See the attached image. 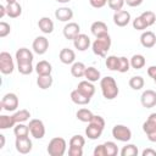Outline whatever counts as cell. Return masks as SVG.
Listing matches in <instances>:
<instances>
[{
	"mask_svg": "<svg viewBox=\"0 0 156 156\" xmlns=\"http://www.w3.org/2000/svg\"><path fill=\"white\" fill-rule=\"evenodd\" d=\"M100 88H101V93L106 100H113L115 98H117V95L119 93V89H118V85H117L115 78L110 77V76L100 79Z\"/></svg>",
	"mask_w": 156,
	"mask_h": 156,
	"instance_id": "1",
	"label": "cell"
},
{
	"mask_svg": "<svg viewBox=\"0 0 156 156\" xmlns=\"http://www.w3.org/2000/svg\"><path fill=\"white\" fill-rule=\"evenodd\" d=\"M110 48H111V38L108 34L102 35V37H98L91 44L93 52L98 56H101V57L106 56Z\"/></svg>",
	"mask_w": 156,
	"mask_h": 156,
	"instance_id": "2",
	"label": "cell"
},
{
	"mask_svg": "<svg viewBox=\"0 0 156 156\" xmlns=\"http://www.w3.org/2000/svg\"><path fill=\"white\" fill-rule=\"evenodd\" d=\"M66 147H67L66 140L61 136H56L49 141L46 151L50 156H63L66 152Z\"/></svg>",
	"mask_w": 156,
	"mask_h": 156,
	"instance_id": "3",
	"label": "cell"
},
{
	"mask_svg": "<svg viewBox=\"0 0 156 156\" xmlns=\"http://www.w3.org/2000/svg\"><path fill=\"white\" fill-rule=\"evenodd\" d=\"M15 69V65H13V58L12 56L6 52V51H1L0 52V71L2 74H11Z\"/></svg>",
	"mask_w": 156,
	"mask_h": 156,
	"instance_id": "4",
	"label": "cell"
},
{
	"mask_svg": "<svg viewBox=\"0 0 156 156\" xmlns=\"http://www.w3.org/2000/svg\"><path fill=\"white\" fill-rule=\"evenodd\" d=\"M112 136L118 141L126 143L132 139V130L123 124H116L112 128Z\"/></svg>",
	"mask_w": 156,
	"mask_h": 156,
	"instance_id": "5",
	"label": "cell"
},
{
	"mask_svg": "<svg viewBox=\"0 0 156 156\" xmlns=\"http://www.w3.org/2000/svg\"><path fill=\"white\" fill-rule=\"evenodd\" d=\"M1 108L5 111H15L18 107V98L16 94L13 93H7L4 95V98L1 99Z\"/></svg>",
	"mask_w": 156,
	"mask_h": 156,
	"instance_id": "6",
	"label": "cell"
},
{
	"mask_svg": "<svg viewBox=\"0 0 156 156\" xmlns=\"http://www.w3.org/2000/svg\"><path fill=\"white\" fill-rule=\"evenodd\" d=\"M28 127H29V132H30L33 138H35V139L44 138V135H45V126H44L43 121L37 119V118L30 119Z\"/></svg>",
	"mask_w": 156,
	"mask_h": 156,
	"instance_id": "7",
	"label": "cell"
},
{
	"mask_svg": "<svg viewBox=\"0 0 156 156\" xmlns=\"http://www.w3.org/2000/svg\"><path fill=\"white\" fill-rule=\"evenodd\" d=\"M33 51L38 55H44L49 49V40L45 37H37L32 44Z\"/></svg>",
	"mask_w": 156,
	"mask_h": 156,
	"instance_id": "8",
	"label": "cell"
},
{
	"mask_svg": "<svg viewBox=\"0 0 156 156\" xmlns=\"http://www.w3.org/2000/svg\"><path fill=\"white\" fill-rule=\"evenodd\" d=\"M15 146H16V150L20 154H28V152L32 151L33 144H32V140L28 136H21V138H16Z\"/></svg>",
	"mask_w": 156,
	"mask_h": 156,
	"instance_id": "9",
	"label": "cell"
},
{
	"mask_svg": "<svg viewBox=\"0 0 156 156\" xmlns=\"http://www.w3.org/2000/svg\"><path fill=\"white\" fill-rule=\"evenodd\" d=\"M140 102L145 108H151L154 106H156V91L147 89L141 94L140 98Z\"/></svg>",
	"mask_w": 156,
	"mask_h": 156,
	"instance_id": "10",
	"label": "cell"
},
{
	"mask_svg": "<svg viewBox=\"0 0 156 156\" xmlns=\"http://www.w3.org/2000/svg\"><path fill=\"white\" fill-rule=\"evenodd\" d=\"M79 33H80V27L76 22H68L63 27V35L68 40H73Z\"/></svg>",
	"mask_w": 156,
	"mask_h": 156,
	"instance_id": "11",
	"label": "cell"
},
{
	"mask_svg": "<svg viewBox=\"0 0 156 156\" xmlns=\"http://www.w3.org/2000/svg\"><path fill=\"white\" fill-rule=\"evenodd\" d=\"M33 52L27 48H20L16 51V61L17 63H32L33 62Z\"/></svg>",
	"mask_w": 156,
	"mask_h": 156,
	"instance_id": "12",
	"label": "cell"
},
{
	"mask_svg": "<svg viewBox=\"0 0 156 156\" xmlns=\"http://www.w3.org/2000/svg\"><path fill=\"white\" fill-rule=\"evenodd\" d=\"M113 22L118 27H126L130 22V13L126 10L116 11L113 15Z\"/></svg>",
	"mask_w": 156,
	"mask_h": 156,
	"instance_id": "13",
	"label": "cell"
},
{
	"mask_svg": "<svg viewBox=\"0 0 156 156\" xmlns=\"http://www.w3.org/2000/svg\"><path fill=\"white\" fill-rule=\"evenodd\" d=\"M73 45L77 50L79 51H85L90 46V38L87 34L79 33L74 39H73Z\"/></svg>",
	"mask_w": 156,
	"mask_h": 156,
	"instance_id": "14",
	"label": "cell"
},
{
	"mask_svg": "<svg viewBox=\"0 0 156 156\" xmlns=\"http://www.w3.org/2000/svg\"><path fill=\"white\" fill-rule=\"evenodd\" d=\"M90 30H91V34L95 35L96 38L108 34L107 24L105 22H102V21H95V22H93L91 26H90Z\"/></svg>",
	"mask_w": 156,
	"mask_h": 156,
	"instance_id": "15",
	"label": "cell"
},
{
	"mask_svg": "<svg viewBox=\"0 0 156 156\" xmlns=\"http://www.w3.org/2000/svg\"><path fill=\"white\" fill-rule=\"evenodd\" d=\"M140 43L144 48L146 49H150V48H154L155 44H156V35L154 32L151 30H146L141 35H140Z\"/></svg>",
	"mask_w": 156,
	"mask_h": 156,
	"instance_id": "16",
	"label": "cell"
},
{
	"mask_svg": "<svg viewBox=\"0 0 156 156\" xmlns=\"http://www.w3.org/2000/svg\"><path fill=\"white\" fill-rule=\"evenodd\" d=\"M55 17L60 22H68L73 17V11L69 7L63 6V7H60V9H57L55 11Z\"/></svg>",
	"mask_w": 156,
	"mask_h": 156,
	"instance_id": "17",
	"label": "cell"
},
{
	"mask_svg": "<svg viewBox=\"0 0 156 156\" xmlns=\"http://www.w3.org/2000/svg\"><path fill=\"white\" fill-rule=\"evenodd\" d=\"M58 57H60V61L65 65H72L76 60V54L72 49H68V48H63L60 54H58Z\"/></svg>",
	"mask_w": 156,
	"mask_h": 156,
	"instance_id": "18",
	"label": "cell"
},
{
	"mask_svg": "<svg viewBox=\"0 0 156 156\" xmlns=\"http://www.w3.org/2000/svg\"><path fill=\"white\" fill-rule=\"evenodd\" d=\"M102 130H104V129H102L101 127H99V126H96V124L89 122L88 127L85 128V135H87L89 139L95 140V139H99V138L101 136Z\"/></svg>",
	"mask_w": 156,
	"mask_h": 156,
	"instance_id": "19",
	"label": "cell"
},
{
	"mask_svg": "<svg viewBox=\"0 0 156 156\" xmlns=\"http://www.w3.org/2000/svg\"><path fill=\"white\" fill-rule=\"evenodd\" d=\"M77 89H78L82 94H84L85 96H89V98H91V96L95 94V87L93 85L91 82H89V80H87V79L79 82Z\"/></svg>",
	"mask_w": 156,
	"mask_h": 156,
	"instance_id": "20",
	"label": "cell"
},
{
	"mask_svg": "<svg viewBox=\"0 0 156 156\" xmlns=\"http://www.w3.org/2000/svg\"><path fill=\"white\" fill-rule=\"evenodd\" d=\"M38 27L44 34H50L54 32V22L49 17H41L38 21Z\"/></svg>",
	"mask_w": 156,
	"mask_h": 156,
	"instance_id": "21",
	"label": "cell"
},
{
	"mask_svg": "<svg viewBox=\"0 0 156 156\" xmlns=\"http://www.w3.org/2000/svg\"><path fill=\"white\" fill-rule=\"evenodd\" d=\"M71 100H72L74 104H77V105H87V104L90 102L91 98L85 96V95L82 94L78 89H74V90L71 93Z\"/></svg>",
	"mask_w": 156,
	"mask_h": 156,
	"instance_id": "22",
	"label": "cell"
},
{
	"mask_svg": "<svg viewBox=\"0 0 156 156\" xmlns=\"http://www.w3.org/2000/svg\"><path fill=\"white\" fill-rule=\"evenodd\" d=\"M6 13L11 18H17L22 13V6L17 1L16 2H11V4H7L6 5Z\"/></svg>",
	"mask_w": 156,
	"mask_h": 156,
	"instance_id": "23",
	"label": "cell"
},
{
	"mask_svg": "<svg viewBox=\"0 0 156 156\" xmlns=\"http://www.w3.org/2000/svg\"><path fill=\"white\" fill-rule=\"evenodd\" d=\"M52 71V66L50 62L41 60L35 65V72L38 73V76H45V74H51Z\"/></svg>",
	"mask_w": 156,
	"mask_h": 156,
	"instance_id": "24",
	"label": "cell"
},
{
	"mask_svg": "<svg viewBox=\"0 0 156 156\" xmlns=\"http://www.w3.org/2000/svg\"><path fill=\"white\" fill-rule=\"evenodd\" d=\"M85 65L83 62H73L72 66H71V74L76 78H80V77H84V73H85Z\"/></svg>",
	"mask_w": 156,
	"mask_h": 156,
	"instance_id": "25",
	"label": "cell"
},
{
	"mask_svg": "<svg viewBox=\"0 0 156 156\" xmlns=\"http://www.w3.org/2000/svg\"><path fill=\"white\" fill-rule=\"evenodd\" d=\"M100 76H101V74H100V71H99L98 68H95V67H93V66L85 68L84 77L87 78V80H89V82H91V83L98 82L99 79H101Z\"/></svg>",
	"mask_w": 156,
	"mask_h": 156,
	"instance_id": "26",
	"label": "cell"
},
{
	"mask_svg": "<svg viewBox=\"0 0 156 156\" xmlns=\"http://www.w3.org/2000/svg\"><path fill=\"white\" fill-rule=\"evenodd\" d=\"M52 82H54V79H52L51 74L38 76V78H37V84H38V87H39L40 89H43V90L49 89V88L52 85Z\"/></svg>",
	"mask_w": 156,
	"mask_h": 156,
	"instance_id": "27",
	"label": "cell"
},
{
	"mask_svg": "<svg viewBox=\"0 0 156 156\" xmlns=\"http://www.w3.org/2000/svg\"><path fill=\"white\" fill-rule=\"evenodd\" d=\"M15 126H16V121L13 116H7V115L0 116V129H9Z\"/></svg>",
	"mask_w": 156,
	"mask_h": 156,
	"instance_id": "28",
	"label": "cell"
},
{
	"mask_svg": "<svg viewBox=\"0 0 156 156\" xmlns=\"http://www.w3.org/2000/svg\"><path fill=\"white\" fill-rule=\"evenodd\" d=\"M76 116H77V118H78L80 122L89 123V122L91 121V118H93L94 115H93V112H91L90 110H88V108H79V110L77 111Z\"/></svg>",
	"mask_w": 156,
	"mask_h": 156,
	"instance_id": "29",
	"label": "cell"
},
{
	"mask_svg": "<svg viewBox=\"0 0 156 156\" xmlns=\"http://www.w3.org/2000/svg\"><path fill=\"white\" fill-rule=\"evenodd\" d=\"M29 127L23 124V123H16L15 128H13V134L16 138H21V136H28L29 134Z\"/></svg>",
	"mask_w": 156,
	"mask_h": 156,
	"instance_id": "30",
	"label": "cell"
},
{
	"mask_svg": "<svg viewBox=\"0 0 156 156\" xmlns=\"http://www.w3.org/2000/svg\"><path fill=\"white\" fill-rule=\"evenodd\" d=\"M129 61H130V67H133L135 69H140V68H143L145 66V57L143 55H140V54L133 55Z\"/></svg>",
	"mask_w": 156,
	"mask_h": 156,
	"instance_id": "31",
	"label": "cell"
},
{
	"mask_svg": "<svg viewBox=\"0 0 156 156\" xmlns=\"http://www.w3.org/2000/svg\"><path fill=\"white\" fill-rule=\"evenodd\" d=\"M128 84H129V87H130L133 90H140V89L144 87L145 82H144V78H143L141 76H133V77L129 79Z\"/></svg>",
	"mask_w": 156,
	"mask_h": 156,
	"instance_id": "32",
	"label": "cell"
},
{
	"mask_svg": "<svg viewBox=\"0 0 156 156\" xmlns=\"http://www.w3.org/2000/svg\"><path fill=\"white\" fill-rule=\"evenodd\" d=\"M12 116H13L16 123H23V122H26V121L29 119V117H30V112H29L28 110H24V108H23V110L16 111Z\"/></svg>",
	"mask_w": 156,
	"mask_h": 156,
	"instance_id": "33",
	"label": "cell"
},
{
	"mask_svg": "<svg viewBox=\"0 0 156 156\" xmlns=\"http://www.w3.org/2000/svg\"><path fill=\"white\" fill-rule=\"evenodd\" d=\"M138 152H139V150L134 144H127L121 150V156H136Z\"/></svg>",
	"mask_w": 156,
	"mask_h": 156,
	"instance_id": "34",
	"label": "cell"
},
{
	"mask_svg": "<svg viewBox=\"0 0 156 156\" xmlns=\"http://www.w3.org/2000/svg\"><path fill=\"white\" fill-rule=\"evenodd\" d=\"M105 63H106V67H107L110 71H117V69H118V63H119V57H117V56H115V55L107 56Z\"/></svg>",
	"mask_w": 156,
	"mask_h": 156,
	"instance_id": "35",
	"label": "cell"
},
{
	"mask_svg": "<svg viewBox=\"0 0 156 156\" xmlns=\"http://www.w3.org/2000/svg\"><path fill=\"white\" fill-rule=\"evenodd\" d=\"M105 150H106V156H116L118 154V147L117 144L113 141H106L104 143Z\"/></svg>",
	"mask_w": 156,
	"mask_h": 156,
	"instance_id": "36",
	"label": "cell"
},
{
	"mask_svg": "<svg viewBox=\"0 0 156 156\" xmlns=\"http://www.w3.org/2000/svg\"><path fill=\"white\" fill-rule=\"evenodd\" d=\"M85 145V139L84 136L77 134V135H73L71 139H69V146H73V147H83Z\"/></svg>",
	"mask_w": 156,
	"mask_h": 156,
	"instance_id": "37",
	"label": "cell"
},
{
	"mask_svg": "<svg viewBox=\"0 0 156 156\" xmlns=\"http://www.w3.org/2000/svg\"><path fill=\"white\" fill-rule=\"evenodd\" d=\"M140 17L146 22V24L150 27V26H152L155 22H156V15H155V12H152V11H144L141 15H140Z\"/></svg>",
	"mask_w": 156,
	"mask_h": 156,
	"instance_id": "38",
	"label": "cell"
},
{
	"mask_svg": "<svg viewBox=\"0 0 156 156\" xmlns=\"http://www.w3.org/2000/svg\"><path fill=\"white\" fill-rule=\"evenodd\" d=\"M129 67H130V61L127 57L121 56L119 57V63H118V69L117 71L121 72V73H126V72L129 71Z\"/></svg>",
	"mask_w": 156,
	"mask_h": 156,
	"instance_id": "39",
	"label": "cell"
},
{
	"mask_svg": "<svg viewBox=\"0 0 156 156\" xmlns=\"http://www.w3.org/2000/svg\"><path fill=\"white\" fill-rule=\"evenodd\" d=\"M17 69L21 74L27 76V74H30L34 68L32 63H17Z\"/></svg>",
	"mask_w": 156,
	"mask_h": 156,
	"instance_id": "40",
	"label": "cell"
},
{
	"mask_svg": "<svg viewBox=\"0 0 156 156\" xmlns=\"http://www.w3.org/2000/svg\"><path fill=\"white\" fill-rule=\"evenodd\" d=\"M149 26L146 24V22L140 17V16H138V17H135L134 20H133V28L134 29H136V30H144V29H146Z\"/></svg>",
	"mask_w": 156,
	"mask_h": 156,
	"instance_id": "41",
	"label": "cell"
},
{
	"mask_svg": "<svg viewBox=\"0 0 156 156\" xmlns=\"http://www.w3.org/2000/svg\"><path fill=\"white\" fill-rule=\"evenodd\" d=\"M155 129H156V122H155V121L147 118V119L143 123V130H144L145 134L151 133V132H154Z\"/></svg>",
	"mask_w": 156,
	"mask_h": 156,
	"instance_id": "42",
	"label": "cell"
},
{
	"mask_svg": "<svg viewBox=\"0 0 156 156\" xmlns=\"http://www.w3.org/2000/svg\"><path fill=\"white\" fill-rule=\"evenodd\" d=\"M124 2H126L124 0H108V1H107V5H108V7H110L111 10H113V11L116 12V11L122 10Z\"/></svg>",
	"mask_w": 156,
	"mask_h": 156,
	"instance_id": "43",
	"label": "cell"
},
{
	"mask_svg": "<svg viewBox=\"0 0 156 156\" xmlns=\"http://www.w3.org/2000/svg\"><path fill=\"white\" fill-rule=\"evenodd\" d=\"M11 32V27L9 23L1 21L0 22V38H5L6 35H9Z\"/></svg>",
	"mask_w": 156,
	"mask_h": 156,
	"instance_id": "44",
	"label": "cell"
},
{
	"mask_svg": "<svg viewBox=\"0 0 156 156\" xmlns=\"http://www.w3.org/2000/svg\"><path fill=\"white\" fill-rule=\"evenodd\" d=\"M90 122L94 123V124H96V126H99V127H101L102 129L105 128V119L101 116H99V115H94Z\"/></svg>",
	"mask_w": 156,
	"mask_h": 156,
	"instance_id": "45",
	"label": "cell"
},
{
	"mask_svg": "<svg viewBox=\"0 0 156 156\" xmlns=\"http://www.w3.org/2000/svg\"><path fill=\"white\" fill-rule=\"evenodd\" d=\"M68 155L69 156H82L83 155V147H68Z\"/></svg>",
	"mask_w": 156,
	"mask_h": 156,
	"instance_id": "46",
	"label": "cell"
},
{
	"mask_svg": "<svg viewBox=\"0 0 156 156\" xmlns=\"http://www.w3.org/2000/svg\"><path fill=\"white\" fill-rule=\"evenodd\" d=\"M93 154H94V156H106V150H105L104 144H100V145L95 146Z\"/></svg>",
	"mask_w": 156,
	"mask_h": 156,
	"instance_id": "47",
	"label": "cell"
},
{
	"mask_svg": "<svg viewBox=\"0 0 156 156\" xmlns=\"http://www.w3.org/2000/svg\"><path fill=\"white\" fill-rule=\"evenodd\" d=\"M107 1H108V0H89L90 5H91L93 7H95V9H101V7H104V6L107 4Z\"/></svg>",
	"mask_w": 156,
	"mask_h": 156,
	"instance_id": "48",
	"label": "cell"
},
{
	"mask_svg": "<svg viewBox=\"0 0 156 156\" xmlns=\"http://www.w3.org/2000/svg\"><path fill=\"white\" fill-rule=\"evenodd\" d=\"M124 1H126V4H127L128 6H130V7H136V6L141 5L144 0H124Z\"/></svg>",
	"mask_w": 156,
	"mask_h": 156,
	"instance_id": "49",
	"label": "cell"
},
{
	"mask_svg": "<svg viewBox=\"0 0 156 156\" xmlns=\"http://www.w3.org/2000/svg\"><path fill=\"white\" fill-rule=\"evenodd\" d=\"M147 76L150 78H152V79L156 78V66H150L147 68Z\"/></svg>",
	"mask_w": 156,
	"mask_h": 156,
	"instance_id": "50",
	"label": "cell"
},
{
	"mask_svg": "<svg viewBox=\"0 0 156 156\" xmlns=\"http://www.w3.org/2000/svg\"><path fill=\"white\" fill-rule=\"evenodd\" d=\"M143 156H156V151L152 149H145L141 154Z\"/></svg>",
	"mask_w": 156,
	"mask_h": 156,
	"instance_id": "51",
	"label": "cell"
},
{
	"mask_svg": "<svg viewBox=\"0 0 156 156\" xmlns=\"http://www.w3.org/2000/svg\"><path fill=\"white\" fill-rule=\"evenodd\" d=\"M146 136H147V139H149L150 141L156 143V129H155L154 132H151V133H147V134H146Z\"/></svg>",
	"mask_w": 156,
	"mask_h": 156,
	"instance_id": "52",
	"label": "cell"
},
{
	"mask_svg": "<svg viewBox=\"0 0 156 156\" xmlns=\"http://www.w3.org/2000/svg\"><path fill=\"white\" fill-rule=\"evenodd\" d=\"M5 15H7V13H6V6L0 5V18H2Z\"/></svg>",
	"mask_w": 156,
	"mask_h": 156,
	"instance_id": "53",
	"label": "cell"
},
{
	"mask_svg": "<svg viewBox=\"0 0 156 156\" xmlns=\"http://www.w3.org/2000/svg\"><path fill=\"white\" fill-rule=\"evenodd\" d=\"M5 146V135L0 134V149H2Z\"/></svg>",
	"mask_w": 156,
	"mask_h": 156,
	"instance_id": "54",
	"label": "cell"
},
{
	"mask_svg": "<svg viewBox=\"0 0 156 156\" xmlns=\"http://www.w3.org/2000/svg\"><path fill=\"white\" fill-rule=\"evenodd\" d=\"M57 2H61V4H67V2H69L71 0H56Z\"/></svg>",
	"mask_w": 156,
	"mask_h": 156,
	"instance_id": "55",
	"label": "cell"
},
{
	"mask_svg": "<svg viewBox=\"0 0 156 156\" xmlns=\"http://www.w3.org/2000/svg\"><path fill=\"white\" fill-rule=\"evenodd\" d=\"M16 1H17V0H6V2H7V4H11V2H16Z\"/></svg>",
	"mask_w": 156,
	"mask_h": 156,
	"instance_id": "56",
	"label": "cell"
},
{
	"mask_svg": "<svg viewBox=\"0 0 156 156\" xmlns=\"http://www.w3.org/2000/svg\"><path fill=\"white\" fill-rule=\"evenodd\" d=\"M154 82H155V83H156V78H155V79H154Z\"/></svg>",
	"mask_w": 156,
	"mask_h": 156,
	"instance_id": "57",
	"label": "cell"
}]
</instances>
